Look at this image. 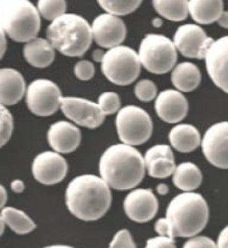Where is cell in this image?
Returning a JSON list of instances; mask_svg holds the SVG:
<instances>
[{
    "label": "cell",
    "instance_id": "cb8c5ba5",
    "mask_svg": "<svg viewBox=\"0 0 228 248\" xmlns=\"http://www.w3.org/2000/svg\"><path fill=\"white\" fill-rule=\"evenodd\" d=\"M223 12V0H190V15L198 24L217 22Z\"/></svg>",
    "mask_w": 228,
    "mask_h": 248
},
{
    "label": "cell",
    "instance_id": "484cf974",
    "mask_svg": "<svg viewBox=\"0 0 228 248\" xmlns=\"http://www.w3.org/2000/svg\"><path fill=\"white\" fill-rule=\"evenodd\" d=\"M172 180L176 188L182 189L183 192H194L199 188L203 182L200 168L196 164L190 162H184L179 164L172 175Z\"/></svg>",
    "mask_w": 228,
    "mask_h": 248
},
{
    "label": "cell",
    "instance_id": "836d02e7",
    "mask_svg": "<svg viewBox=\"0 0 228 248\" xmlns=\"http://www.w3.org/2000/svg\"><path fill=\"white\" fill-rule=\"evenodd\" d=\"M74 72H75V76L79 80L87 81L91 80L95 75V67L88 60H80L75 64Z\"/></svg>",
    "mask_w": 228,
    "mask_h": 248
},
{
    "label": "cell",
    "instance_id": "ee69618b",
    "mask_svg": "<svg viewBox=\"0 0 228 248\" xmlns=\"http://www.w3.org/2000/svg\"><path fill=\"white\" fill-rule=\"evenodd\" d=\"M6 36H7L6 33L1 31V44H3V46H1V55H4V52H6V47H7Z\"/></svg>",
    "mask_w": 228,
    "mask_h": 248
},
{
    "label": "cell",
    "instance_id": "ba28073f",
    "mask_svg": "<svg viewBox=\"0 0 228 248\" xmlns=\"http://www.w3.org/2000/svg\"><path fill=\"white\" fill-rule=\"evenodd\" d=\"M116 131L122 143L128 146L144 144L152 135V119L146 109L125 106L116 115Z\"/></svg>",
    "mask_w": 228,
    "mask_h": 248
},
{
    "label": "cell",
    "instance_id": "f6af8a7d",
    "mask_svg": "<svg viewBox=\"0 0 228 248\" xmlns=\"http://www.w3.org/2000/svg\"><path fill=\"white\" fill-rule=\"evenodd\" d=\"M152 24H153V27H162V24H163V20L160 19V17H155L153 20H152Z\"/></svg>",
    "mask_w": 228,
    "mask_h": 248
},
{
    "label": "cell",
    "instance_id": "1f68e13d",
    "mask_svg": "<svg viewBox=\"0 0 228 248\" xmlns=\"http://www.w3.org/2000/svg\"><path fill=\"white\" fill-rule=\"evenodd\" d=\"M158 95V88L152 80L143 79L135 84V96L140 102H151L153 99H156Z\"/></svg>",
    "mask_w": 228,
    "mask_h": 248
},
{
    "label": "cell",
    "instance_id": "3957f363",
    "mask_svg": "<svg viewBox=\"0 0 228 248\" xmlns=\"http://www.w3.org/2000/svg\"><path fill=\"white\" fill-rule=\"evenodd\" d=\"M47 39L60 54L70 58H80L91 47L92 27L80 15L64 14L51 22L47 28Z\"/></svg>",
    "mask_w": 228,
    "mask_h": 248
},
{
    "label": "cell",
    "instance_id": "603a6c76",
    "mask_svg": "<svg viewBox=\"0 0 228 248\" xmlns=\"http://www.w3.org/2000/svg\"><path fill=\"white\" fill-rule=\"evenodd\" d=\"M171 80L175 90L180 92H192L200 84V70L190 62L179 63L172 70Z\"/></svg>",
    "mask_w": 228,
    "mask_h": 248
},
{
    "label": "cell",
    "instance_id": "30bf717a",
    "mask_svg": "<svg viewBox=\"0 0 228 248\" xmlns=\"http://www.w3.org/2000/svg\"><path fill=\"white\" fill-rule=\"evenodd\" d=\"M213 42L215 40L210 38L199 24H183L174 35L178 52L190 59H206Z\"/></svg>",
    "mask_w": 228,
    "mask_h": 248
},
{
    "label": "cell",
    "instance_id": "d590c367",
    "mask_svg": "<svg viewBox=\"0 0 228 248\" xmlns=\"http://www.w3.org/2000/svg\"><path fill=\"white\" fill-rule=\"evenodd\" d=\"M144 248H176V244L172 237L156 236L148 239Z\"/></svg>",
    "mask_w": 228,
    "mask_h": 248
},
{
    "label": "cell",
    "instance_id": "e575fe53",
    "mask_svg": "<svg viewBox=\"0 0 228 248\" xmlns=\"http://www.w3.org/2000/svg\"><path fill=\"white\" fill-rule=\"evenodd\" d=\"M183 248H217V243L207 236H194L184 243Z\"/></svg>",
    "mask_w": 228,
    "mask_h": 248
},
{
    "label": "cell",
    "instance_id": "52a82bcc",
    "mask_svg": "<svg viewBox=\"0 0 228 248\" xmlns=\"http://www.w3.org/2000/svg\"><path fill=\"white\" fill-rule=\"evenodd\" d=\"M141 67L139 54L127 46L108 49L102 62L103 75L116 86H128L137 80Z\"/></svg>",
    "mask_w": 228,
    "mask_h": 248
},
{
    "label": "cell",
    "instance_id": "d6a6232c",
    "mask_svg": "<svg viewBox=\"0 0 228 248\" xmlns=\"http://www.w3.org/2000/svg\"><path fill=\"white\" fill-rule=\"evenodd\" d=\"M108 248H136V244L128 230H120L115 233Z\"/></svg>",
    "mask_w": 228,
    "mask_h": 248
},
{
    "label": "cell",
    "instance_id": "44dd1931",
    "mask_svg": "<svg viewBox=\"0 0 228 248\" xmlns=\"http://www.w3.org/2000/svg\"><path fill=\"white\" fill-rule=\"evenodd\" d=\"M23 55L28 64L35 68H46L54 63L55 47L48 39L36 38L26 43L23 48Z\"/></svg>",
    "mask_w": 228,
    "mask_h": 248
},
{
    "label": "cell",
    "instance_id": "8992f818",
    "mask_svg": "<svg viewBox=\"0 0 228 248\" xmlns=\"http://www.w3.org/2000/svg\"><path fill=\"white\" fill-rule=\"evenodd\" d=\"M139 58L141 65L148 72L163 75L176 67L178 49L174 40L164 35L148 33L141 40L139 47Z\"/></svg>",
    "mask_w": 228,
    "mask_h": 248
},
{
    "label": "cell",
    "instance_id": "d4e9b609",
    "mask_svg": "<svg viewBox=\"0 0 228 248\" xmlns=\"http://www.w3.org/2000/svg\"><path fill=\"white\" fill-rule=\"evenodd\" d=\"M0 223H1V230L0 233L4 232V228L10 227L12 231L17 233V235H27L30 232H32L36 228L35 221L30 217V216L20 210H16L14 207H4L1 210V217H0Z\"/></svg>",
    "mask_w": 228,
    "mask_h": 248
},
{
    "label": "cell",
    "instance_id": "f35d334b",
    "mask_svg": "<svg viewBox=\"0 0 228 248\" xmlns=\"http://www.w3.org/2000/svg\"><path fill=\"white\" fill-rule=\"evenodd\" d=\"M11 189L15 194H20V192L24 191V183L20 179H16V180H14L11 183Z\"/></svg>",
    "mask_w": 228,
    "mask_h": 248
},
{
    "label": "cell",
    "instance_id": "4316f807",
    "mask_svg": "<svg viewBox=\"0 0 228 248\" xmlns=\"http://www.w3.org/2000/svg\"><path fill=\"white\" fill-rule=\"evenodd\" d=\"M155 11L171 22H182L190 15V0H152Z\"/></svg>",
    "mask_w": 228,
    "mask_h": 248
},
{
    "label": "cell",
    "instance_id": "ab89813d",
    "mask_svg": "<svg viewBox=\"0 0 228 248\" xmlns=\"http://www.w3.org/2000/svg\"><path fill=\"white\" fill-rule=\"evenodd\" d=\"M217 24L223 28H228V11H224L217 19Z\"/></svg>",
    "mask_w": 228,
    "mask_h": 248
},
{
    "label": "cell",
    "instance_id": "6da1fadb",
    "mask_svg": "<svg viewBox=\"0 0 228 248\" xmlns=\"http://www.w3.org/2000/svg\"><path fill=\"white\" fill-rule=\"evenodd\" d=\"M111 187L102 176L80 175L72 179L65 189V205L72 215L83 221L103 217L111 207Z\"/></svg>",
    "mask_w": 228,
    "mask_h": 248
},
{
    "label": "cell",
    "instance_id": "74e56055",
    "mask_svg": "<svg viewBox=\"0 0 228 248\" xmlns=\"http://www.w3.org/2000/svg\"><path fill=\"white\" fill-rule=\"evenodd\" d=\"M217 248H228V226L224 227L217 236Z\"/></svg>",
    "mask_w": 228,
    "mask_h": 248
},
{
    "label": "cell",
    "instance_id": "8d00e7d4",
    "mask_svg": "<svg viewBox=\"0 0 228 248\" xmlns=\"http://www.w3.org/2000/svg\"><path fill=\"white\" fill-rule=\"evenodd\" d=\"M155 231L158 233V236H166L172 237L174 239V231H172V226L167 217H160L155 223Z\"/></svg>",
    "mask_w": 228,
    "mask_h": 248
},
{
    "label": "cell",
    "instance_id": "f546056e",
    "mask_svg": "<svg viewBox=\"0 0 228 248\" xmlns=\"http://www.w3.org/2000/svg\"><path fill=\"white\" fill-rule=\"evenodd\" d=\"M14 132V118L7 107H0V146H6Z\"/></svg>",
    "mask_w": 228,
    "mask_h": 248
},
{
    "label": "cell",
    "instance_id": "5bb4252c",
    "mask_svg": "<svg viewBox=\"0 0 228 248\" xmlns=\"http://www.w3.org/2000/svg\"><path fill=\"white\" fill-rule=\"evenodd\" d=\"M68 171L67 160L56 151H44L32 162V175L39 183L54 186L65 178Z\"/></svg>",
    "mask_w": 228,
    "mask_h": 248
},
{
    "label": "cell",
    "instance_id": "8fae6325",
    "mask_svg": "<svg viewBox=\"0 0 228 248\" xmlns=\"http://www.w3.org/2000/svg\"><path fill=\"white\" fill-rule=\"evenodd\" d=\"M60 109L64 113L65 118L70 119L72 123L90 130L100 127L106 118L98 103H93L83 97H63Z\"/></svg>",
    "mask_w": 228,
    "mask_h": 248
},
{
    "label": "cell",
    "instance_id": "e0dca14e",
    "mask_svg": "<svg viewBox=\"0 0 228 248\" xmlns=\"http://www.w3.org/2000/svg\"><path fill=\"white\" fill-rule=\"evenodd\" d=\"M155 111L166 123H180L187 116L188 102L183 92L178 90H164L155 99Z\"/></svg>",
    "mask_w": 228,
    "mask_h": 248
},
{
    "label": "cell",
    "instance_id": "9c48e42d",
    "mask_svg": "<svg viewBox=\"0 0 228 248\" xmlns=\"http://www.w3.org/2000/svg\"><path fill=\"white\" fill-rule=\"evenodd\" d=\"M61 91L56 83L48 79H36L27 87L26 103L36 116H51L61 106Z\"/></svg>",
    "mask_w": 228,
    "mask_h": 248
},
{
    "label": "cell",
    "instance_id": "d6986e66",
    "mask_svg": "<svg viewBox=\"0 0 228 248\" xmlns=\"http://www.w3.org/2000/svg\"><path fill=\"white\" fill-rule=\"evenodd\" d=\"M147 172L155 179H166L172 176L176 170L174 152L168 144H156L147 150L144 155Z\"/></svg>",
    "mask_w": 228,
    "mask_h": 248
},
{
    "label": "cell",
    "instance_id": "bcb514c9",
    "mask_svg": "<svg viewBox=\"0 0 228 248\" xmlns=\"http://www.w3.org/2000/svg\"><path fill=\"white\" fill-rule=\"evenodd\" d=\"M44 248H74L71 247V246H64V244H54V246H47V247Z\"/></svg>",
    "mask_w": 228,
    "mask_h": 248
},
{
    "label": "cell",
    "instance_id": "277c9868",
    "mask_svg": "<svg viewBox=\"0 0 228 248\" xmlns=\"http://www.w3.org/2000/svg\"><path fill=\"white\" fill-rule=\"evenodd\" d=\"M208 204L200 194L182 192L169 202L166 217L175 237H194L200 233L208 221Z\"/></svg>",
    "mask_w": 228,
    "mask_h": 248
},
{
    "label": "cell",
    "instance_id": "60d3db41",
    "mask_svg": "<svg viewBox=\"0 0 228 248\" xmlns=\"http://www.w3.org/2000/svg\"><path fill=\"white\" fill-rule=\"evenodd\" d=\"M156 191H158V194L159 195H167L168 194V186L167 184H164V183H160L156 186Z\"/></svg>",
    "mask_w": 228,
    "mask_h": 248
},
{
    "label": "cell",
    "instance_id": "7c38bea8",
    "mask_svg": "<svg viewBox=\"0 0 228 248\" xmlns=\"http://www.w3.org/2000/svg\"><path fill=\"white\" fill-rule=\"evenodd\" d=\"M201 150L212 166L228 170V122L215 123L206 131Z\"/></svg>",
    "mask_w": 228,
    "mask_h": 248
},
{
    "label": "cell",
    "instance_id": "4dcf8cb0",
    "mask_svg": "<svg viewBox=\"0 0 228 248\" xmlns=\"http://www.w3.org/2000/svg\"><path fill=\"white\" fill-rule=\"evenodd\" d=\"M98 104L106 116L118 113L122 109L120 108V97L116 92H103L99 96Z\"/></svg>",
    "mask_w": 228,
    "mask_h": 248
},
{
    "label": "cell",
    "instance_id": "2e32d148",
    "mask_svg": "<svg viewBox=\"0 0 228 248\" xmlns=\"http://www.w3.org/2000/svg\"><path fill=\"white\" fill-rule=\"evenodd\" d=\"M206 67L213 84L228 93V35L212 43L207 52Z\"/></svg>",
    "mask_w": 228,
    "mask_h": 248
},
{
    "label": "cell",
    "instance_id": "ffe728a7",
    "mask_svg": "<svg viewBox=\"0 0 228 248\" xmlns=\"http://www.w3.org/2000/svg\"><path fill=\"white\" fill-rule=\"evenodd\" d=\"M27 93L24 78L14 68H3L0 71V102L1 106H15Z\"/></svg>",
    "mask_w": 228,
    "mask_h": 248
},
{
    "label": "cell",
    "instance_id": "9a60e30c",
    "mask_svg": "<svg viewBox=\"0 0 228 248\" xmlns=\"http://www.w3.org/2000/svg\"><path fill=\"white\" fill-rule=\"evenodd\" d=\"M125 215L136 223H147L158 214V198L151 189L135 188L125 196L123 203Z\"/></svg>",
    "mask_w": 228,
    "mask_h": 248
},
{
    "label": "cell",
    "instance_id": "7402d4cb",
    "mask_svg": "<svg viewBox=\"0 0 228 248\" xmlns=\"http://www.w3.org/2000/svg\"><path fill=\"white\" fill-rule=\"evenodd\" d=\"M168 140L171 147L179 152H192L201 146L200 132L191 124H176L169 131Z\"/></svg>",
    "mask_w": 228,
    "mask_h": 248
},
{
    "label": "cell",
    "instance_id": "ac0fdd59",
    "mask_svg": "<svg viewBox=\"0 0 228 248\" xmlns=\"http://www.w3.org/2000/svg\"><path fill=\"white\" fill-rule=\"evenodd\" d=\"M47 139L51 148L59 154H71L80 144L82 132L75 124L65 120H59L48 128Z\"/></svg>",
    "mask_w": 228,
    "mask_h": 248
},
{
    "label": "cell",
    "instance_id": "7bdbcfd3",
    "mask_svg": "<svg viewBox=\"0 0 228 248\" xmlns=\"http://www.w3.org/2000/svg\"><path fill=\"white\" fill-rule=\"evenodd\" d=\"M0 191H1V208H4V207H6V202H7L6 187H4V186H0Z\"/></svg>",
    "mask_w": 228,
    "mask_h": 248
},
{
    "label": "cell",
    "instance_id": "f1b7e54d",
    "mask_svg": "<svg viewBox=\"0 0 228 248\" xmlns=\"http://www.w3.org/2000/svg\"><path fill=\"white\" fill-rule=\"evenodd\" d=\"M38 10L40 16H43L46 20L54 22L64 15L67 3L65 0H38Z\"/></svg>",
    "mask_w": 228,
    "mask_h": 248
},
{
    "label": "cell",
    "instance_id": "b9f144b4",
    "mask_svg": "<svg viewBox=\"0 0 228 248\" xmlns=\"http://www.w3.org/2000/svg\"><path fill=\"white\" fill-rule=\"evenodd\" d=\"M104 55H106V52H104V51H102V49H98V51H95V52H93V60H95V62H100V63H102V62H103V59H104Z\"/></svg>",
    "mask_w": 228,
    "mask_h": 248
},
{
    "label": "cell",
    "instance_id": "4fadbf2b",
    "mask_svg": "<svg viewBox=\"0 0 228 248\" xmlns=\"http://www.w3.org/2000/svg\"><path fill=\"white\" fill-rule=\"evenodd\" d=\"M93 40L102 48H115L124 42L127 28L124 22L112 14H102L93 19L92 24Z\"/></svg>",
    "mask_w": 228,
    "mask_h": 248
},
{
    "label": "cell",
    "instance_id": "7a4b0ae2",
    "mask_svg": "<svg viewBox=\"0 0 228 248\" xmlns=\"http://www.w3.org/2000/svg\"><path fill=\"white\" fill-rule=\"evenodd\" d=\"M144 156L124 143L108 147L99 162V172L111 188L135 189L146 175Z\"/></svg>",
    "mask_w": 228,
    "mask_h": 248
},
{
    "label": "cell",
    "instance_id": "83f0119b",
    "mask_svg": "<svg viewBox=\"0 0 228 248\" xmlns=\"http://www.w3.org/2000/svg\"><path fill=\"white\" fill-rule=\"evenodd\" d=\"M143 0H98L99 6L107 14L124 16L136 11Z\"/></svg>",
    "mask_w": 228,
    "mask_h": 248
},
{
    "label": "cell",
    "instance_id": "5b68a950",
    "mask_svg": "<svg viewBox=\"0 0 228 248\" xmlns=\"http://www.w3.org/2000/svg\"><path fill=\"white\" fill-rule=\"evenodd\" d=\"M0 27L17 43H28L40 31V14L30 0H0Z\"/></svg>",
    "mask_w": 228,
    "mask_h": 248
}]
</instances>
